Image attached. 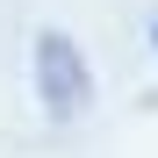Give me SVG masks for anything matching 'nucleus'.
Returning a JSON list of instances; mask_svg holds the SVG:
<instances>
[{
  "label": "nucleus",
  "mask_w": 158,
  "mask_h": 158,
  "mask_svg": "<svg viewBox=\"0 0 158 158\" xmlns=\"http://www.w3.org/2000/svg\"><path fill=\"white\" fill-rule=\"evenodd\" d=\"M36 101L50 122H79L94 108V72H86V50H79L65 29H43L36 36Z\"/></svg>",
  "instance_id": "nucleus-1"
},
{
  "label": "nucleus",
  "mask_w": 158,
  "mask_h": 158,
  "mask_svg": "<svg viewBox=\"0 0 158 158\" xmlns=\"http://www.w3.org/2000/svg\"><path fill=\"white\" fill-rule=\"evenodd\" d=\"M151 50H158V15H151Z\"/></svg>",
  "instance_id": "nucleus-2"
}]
</instances>
